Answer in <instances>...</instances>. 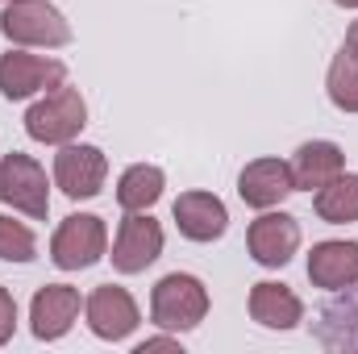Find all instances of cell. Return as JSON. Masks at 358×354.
<instances>
[{"label":"cell","mask_w":358,"mask_h":354,"mask_svg":"<svg viewBox=\"0 0 358 354\" xmlns=\"http://www.w3.org/2000/svg\"><path fill=\"white\" fill-rule=\"evenodd\" d=\"M84 125H88V100L80 96V88L67 84L42 92L25 113V134L42 146H67L84 134Z\"/></svg>","instance_id":"cell-1"},{"label":"cell","mask_w":358,"mask_h":354,"mask_svg":"<svg viewBox=\"0 0 358 354\" xmlns=\"http://www.w3.org/2000/svg\"><path fill=\"white\" fill-rule=\"evenodd\" d=\"M208 304L213 300H208V288H204L200 275L171 271L150 292V321L167 334H187L208 317Z\"/></svg>","instance_id":"cell-2"},{"label":"cell","mask_w":358,"mask_h":354,"mask_svg":"<svg viewBox=\"0 0 358 354\" xmlns=\"http://www.w3.org/2000/svg\"><path fill=\"white\" fill-rule=\"evenodd\" d=\"M0 34L25 50H59L71 42V21L50 0H8L0 13Z\"/></svg>","instance_id":"cell-3"},{"label":"cell","mask_w":358,"mask_h":354,"mask_svg":"<svg viewBox=\"0 0 358 354\" xmlns=\"http://www.w3.org/2000/svg\"><path fill=\"white\" fill-rule=\"evenodd\" d=\"M108 255V225L96 213H71L50 238V263L59 271H88Z\"/></svg>","instance_id":"cell-4"},{"label":"cell","mask_w":358,"mask_h":354,"mask_svg":"<svg viewBox=\"0 0 358 354\" xmlns=\"http://www.w3.org/2000/svg\"><path fill=\"white\" fill-rule=\"evenodd\" d=\"M0 204H8L13 213H25L29 221H46V213H50L46 167L21 150H8L0 159Z\"/></svg>","instance_id":"cell-5"},{"label":"cell","mask_w":358,"mask_h":354,"mask_svg":"<svg viewBox=\"0 0 358 354\" xmlns=\"http://www.w3.org/2000/svg\"><path fill=\"white\" fill-rule=\"evenodd\" d=\"M67 84V67L50 55H34L25 46L0 55V96L4 100H29L42 92Z\"/></svg>","instance_id":"cell-6"},{"label":"cell","mask_w":358,"mask_h":354,"mask_svg":"<svg viewBox=\"0 0 358 354\" xmlns=\"http://www.w3.org/2000/svg\"><path fill=\"white\" fill-rule=\"evenodd\" d=\"M104 179H108V159H104L100 146H92V142H67V146H59V155H55V187L67 200H92V196H100Z\"/></svg>","instance_id":"cell-7"},{"label":"cell","mask_w":358,"mask_h":354,"mask_svg":"<svg viewBox=\"0 0 358 354\" xmlns=\"http://www.w3.org/2000/svg\"><path fill=\"white\" fill-rule=\"evenodd\" d=\"M246 246H250V259L259 267L279 271L300 250V221L292 213H283V208H263L246 229Z\"/></svg>","instance_id":"cell-8"},{"label":"cell","mask_w":358,"mask_h":354,"mask_svg":"<svg viewBox=\"0 0 358 354\" xmlns=\"http://www.w3.org/2000/svg\"><path fill=\"white\" fill-rule=\"evenodd\" d=\"M84 317H88V330L100 342H125V338L142 325L138 300H134L121 283H100V288H92V296L84 300Z\"/></svg>","instance_id":"cell-9"},{"label":"cell","mask_w":358,"mask_h":354,"mask_svg":"<svg viewBox=\"0 0 358 354\" xmlns=\"http://www.w3.org/2000/svg\"><path fill=\"white\" fill-rule=\"evenodd\" d=\"M163 255V225L150 217V213H125L117 238H113V267L121 275H138L150 263H159Z\"/></svg>","instance_id":"cell-10"},{"label":"cell","mask_w":358,"mask_h":354,"mask_svg":"<svg viewBox=\"0 0 358 354\" xmlns=\"http://www.w3.org/2000/svg\"><path fill=\"white\" fill-rule=\"evenodd\" d=\"M313 338L334 354H358V283L329 292L313 321Z\"/></svg>","instance_id":"cell-11"},{"label":"cell","mask_w":358,"mask_h":354,"mask_svg":"<svg viewBox=\"0 0 358 354\" xmlns=\"http://www.w3.org/2000/svg\"><path fill=\"white\" fill-rule=\"evenodd\" d=\"M80 321V292L71 283H46L29 300V330L38 342H59Z\"/></svg>","instance_id":"cell-12"},{"label":"cell","mask_w":358,"mask_h":354,"mask_svg":"<svg viewBox=\"0 0 358 354\" xmlns=\"http://www.w3.org/2000/svg\"><path fill=\"white\" fill-rule=\"evenodd\" d=\"M171 217L187 242H217L229 229V208L213 192H179V200L171 204Z\"/></svg>","instance_id":"cell-13"},{"label":"cell","mask_w":358,"mask_h":354,"mask_svg":"<svg viewBox=\"0 0 358 354\" xmlns=\"http://www.w3.org/2000/svg\"><path fill=\"white\" fill-rule=\"evenodd\" d=\"M296 192V183H292V167L283 163V159H255V163H246L242 167V176H238V196H242V204H250V208H279L287 196Z\"/></svg>","instance_id":"cell-14"},{"label":"cell","mask_w":358,"mask_h":354,"mask_svg":"<svg viewBox=\"0 0 358 354\" xmlns=\"http://www.w3.org/2000/svg\"><path fill=\"white\" fill-rule=\"evenodd\" d=\"M292 183L296 192H317L325 187L329 179H338L346 171V150L329 138H313V142H300L296 155H292Z\"/></svg>","instance_id":"cell-15"},{"label":"cell","mask_w":358,"mask_h":354,"mask_svg":"<svg viewBox=\"0 0 358 354\" xmlns=\"http://www.w3.org/2000/svg\"><path fill=\"white\" fill-rule=\"evenodd\" d=\"M304 271H308L313 288H325V292L350 288V283H358V242H346V238L317 242L308 250V267Z\"/></svg>","instance_id":"cell-16"},{"label":"cell","mask_w":358,"mask_h":354,"mask_svg":"<svg viewBox=\"0 0 358 354\" xmlns=\"http://www.w3.org/2000/svg\"><path fill=\"white\" fill-rule=\"evenodd\" d=\"M250 317L263 325V330H296L304 321V300L279 283V279H263L250 288Z\"/></svg>","instance_id":"cell-17"},{"label":"cell","mask_w":358,"mask_h":354,"mask_svg":"<svg viewBox=\"0 0 358 354\" xmlns=\"http://www.w3.org/2000/svg\"><path fill=\"white\" fill-rule=\"evenodd\" d=\"M163 192H167V176L155 163H134L117 179V204L125 213H150L163 200Z\"/></svg>","instance_id":"cell-18"},{"label":"cell","mask_w":358,"mask_h":354,"mask_svg":"<svg viewBox=\"0 0 358 354\" xmlns=\"http://www.w3.org/2000/svg\"><path fill=\"white\" fill-rule=\"evenodd\" d=\"M313 208L325 225H355L358 221V176L342 171L338 179H329L325 187H317Z\"/></svg>","instance_id":"cell-19"},{"label":"cell","mask_w":358,"mask_h":354,"mask_svg":"<svg viewBox=\"0 0 358 354\" xmlns=\"http://www.w3.org/2000/svg\"><path fill=\"white\" fill-rule=\"evenodd\" d=\"M325 92H329V104L338 113H358V55L350 46H342L329 63V76H325Z\"/></svg>","instance_id":"cell-20"},{"label":"cell","mask_w":358,"mask_h":354,"mask_svg":"<svg viewBox=\"0 0 358 354\" xmlns=\"http://www.w3.org/2000/svg\"><path fill=\"white\" fill-rule=\"evenodd\" d=\"M38 259V238L25 221L0 217V263H34Z\"/></svg>","instance_id":"cell-21"},{"label":"cell","mask_w":358,"mask_h":354,"mask_svg":"<svg viewBox=\"0 0 358 354\" xmlns=\"http://www.w3.org/2000/svg\"><path fill=\"white\" fill-rule=\"evenodd\" d=\"M17 334V300L8 288H0V346H8Z\"/></svg>","instance_id":"cell-22"},{"label":"cell","mask_w":358,"mask_h":354,"mask_svg":"<svg viewBox=\"0 0 358 354\" xmlns=\"http://www.w3.org/2000/svg\"><path fill=\"white\" fill-rule=\"evenodd\" d=\"M155 351H176L179 354V338H146V342L134 346V354H155Z\"/></svg>","instance_id":"cell-23"},{"label":"cell","mask_w":358,"mask_h":354,"mask_svg":"<svg viewBox=\"0 0 358 354\" xmlns=\"http://www.w3.org/2000/svg\"><path fill=\"white\" fill-rule=\"evenodd\" d=\"M342 46H350V50L358 55V21L350 25V29H346V42H342Z\"/></svg>","instance_id":"cell-24"},{"label":"cell","mask_w":358,"mask_h":354,"mask_svg":"<svg viewBox=\"0 0 358 354\" xmlns=\"http://www.w3.org/2000/svg\"><path fill=\"white\" fill-rule=\"evenodd\" d=\"M338 8H358V0H334Z\"/></svg>","instance_id":"cell-25"},{"label":"cell","mask_w":358,"mask_h":354,"mask_svg":"<svg viewBox=\"0 0 358 354\" xmlns=\"http://www.w3.org/2000/svg\"><path fill=\"white\" fill-rule=\"evenodd\" d=\"M0 4H8V0H0Z\"/></svg>","instance_id":"cell-26"}]
</instances>
